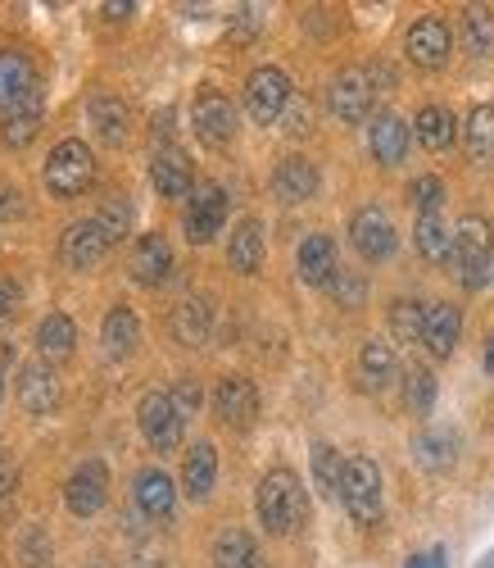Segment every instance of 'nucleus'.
<instances>
[{
  "label": "nucleus",
  "mask_w": 494,
  "mask_h": 568,
  "mask_svg": "<svg viewBox=\"0 0 494 568\" xmlns=\"http://www.w3.org/2000/svg\"><path fill=\"white\" fill-rule=\"evenodd\" d=\"M463 37H467V51H472L476 60L494 55V14L481 10V6H472V10L463 14Z\"/></svg>",
  "instance_id": "4c0bfd02"
},
{
  "label": "nucleus",
  "mask_w": 494,
  "mask_h": 568,
  "mask_svg": "<svg viewBox=\"0 0 494 568\" xmlns=\"http://www.w3.org/2000/svg\"><path fill=\"white\" fill-rule=\"evenodd\" d=\"M413 450H418V464H422V468L444 473V468H454V459H459V437H454L450 428H431V433L418 437Z\"/></svg>",
  "instance_id": "473e14b6"
},
{
  "label": "nucleus",
  "mask_w": 494,
  "mask_h": 568,
  "mask_svg": "<svg viewBox=\"0 0 494 568\" xmlns=\"http://www.w3.org/2000/svg\"><path fill=\"white\" fill-rule=\"evenodd\" d=\"M14 487H19V468H14V459L6 450H0V500L14 496Z\"/></svg>",
  "instance_id": "49530a36"
},
{
  "label": "nucleus",
  "mask_w": 494,
  "mask_h": 568,
  "mask_svg": "<svg viewBox=\"0 0 494 568\" xmlns=\"http://www.w3.org/2000/svg\"><path fill=\"white\" fill-rule=\"evenodd\" d=\"M168 333L177 346H205L214 333V310L205 296H186L182 305H173L168 314Z\"/></svg>",
  "instance_id": "f3484780"
},
{
  "label": "nucleus",
  "mask_w": 494,
  "mask_h": 568,
  "mask_svg": "<svg viewBox=\"0 0 494 568\" xmlns=\"http://www.w3.org/2000/svg\"><path fill=\"white\" fill-rule=\"evenodd\" d=\"M359 373H363V387H372V392L390 387L394 383V351H390V342H368L359 351Z\"/></svg>",
  "instance_id": "f704fd0d"
},
{
  "label": "nucleus",
  "mask_w": 494,
  "mask_h": 568,
  "mask_svg": "<svg viewBox=\"0 0 494 568\" xmlns=\"http://www.w3.org/2000/svg\"><path fill=\"white\" fill-rule=\"evenodd\" d=\"M431 405H435V373L431 368H409L404 373V409L409 414H431Z\"/></svg>",
  "instance_id": "58836bf2"
},
{
  "label": "nucleus",
  "mask_w": 494,
  "mask_h": 568,
  "mask_svg": "<svg viewBox=\"0 0 494 568\" xmlns=\"http://www.w3.org/2000/svg\"><path fill=\"white\" fill-rule=\"evenodd\" d=\"M295 268H300V277L309 282V287H327V282L336 277V242L327 232H313L300 242V255H295Z\"/></svg>",
  "instance_id": "412c9836"
},
{
  "label": "nucleus",
  "mask_w": 494,
  "mask_h": 568,
  "mask_svg": "<svg viewBox=\"0 0 494 568\" xmlns=\"http://www.w3.org/2000/svg\"><path fill=\"white\" fill-rule=\"evenodd\" d=\"M14 210H19V205H14V192H6V186H0V223H6Z\"/></svg>",
  "instance_id": "603ef678"
},
{
  "label": "nucleus",
  "mask_w": 494,
  "mask_h": 568,
  "mask_svg": "<svg viewBox=\"0 0 494 568\" xmlns=\"http://www.w3.org/2000/svg\"><path fill=\"white\" fill-rule=\"evenodd\" d=\"M485 373H494V342H490V351H485Z\"/></svg>",
  "instance_id": "5fc2aeb1"
},
{
  "label": "nucleus",
  "mask_w": 494,
  "mask_h": 568,
  "mask_svg": "<svg viewBox=\"0 0 494 568\" xmlns=\"http://www.w3.org/2000/svg\"><path fill=\"white\" fill-rule=\"evenodd\" d=\"M151 182H155V192L159 196H191V186H195V169L186 160V151L177 146H159L155 160H151Z\"/></svg>",
  "instance_id": "a211bd4d"
},
{
  "label": "nucleus",
  "mask_w": 494,
  "mask_h": 568,
  "mask_svg": "<svg viewBox=\"0 0 494 568\" xmlns=\"http://www.w3.org/2000/svg\"><path fill=\"white\" fill-rule=\"evenodd\" d=\"M463 333V314L459 305H426V327H422V342L435 359H450Z\"/></svg>",
  "instance_id": "5701e85b"
},
{
  "label": "nucleus",
  "mask_w": 494,
  "mask_h": 568,
  "mask_svg": "<svg viewBox=\"0 0 494 568\" xmlns=\"http://www.w3.org/2000/svg\"><path fill=\"white\" fill-rule=\"evenodd\" d=\"M105 251H110V236H105V227L95 223V219H82V223H73L64 232V264L78 268V273L95 268V264L105 260Z\"/></svg>",
  "instance_id": "dca6fc26"
},
{
  "label": "nucleus",
  "mask_w": 494,
  "mask_h": 568,
  "mask_svg": "<svg viewBox=\"0 0 494 568\" xmlns=\"http://www.w3.org/2000/svg\"><path fill=\"white\" fill-rule=\"evenodd\" d=\"M91 123H95V136H101L105 146H123L132 114H127V105L119 97H95L91 101Z\"/></svg>",
  "instance_id": "7c9ffc66"
},
{
  "label": "nucleus",
  "mask_w": 494,
  "mask_h": 568,
  "mask_svg": "<svg viewBox=\"0 0 494 568\" xmlns=\"http://www.w3.org/2000/svg\"><path fill=\"white\" fill-rule=\"evenodd\" d=\"M481 568H494V550H490V555H485V559H481Z\"/></svg>",
  "instance_id": "4d7b16f0"
},
{
  "label": "nucleus",
  "mask_w": 494,
  "mask_h": 568,
  "mask_svg": "<svg viewBox=\"0 0 494 568\" xmlns=\"http://www.w3.org/2000/svg\"><path fill=\"white\" fill-rule=\"evenodd\" d=\"M91 182H95L91 146H86V141H78V136L60 141V146L51 151V160H45V192L60 196V201H78Z\"/></svg>",
  "instance_id": "7ed1b4c3"
},
{
  "label": "nucleus",
  "mask_w": 494,
  "mask_h": 568,
  "mask_svg": "<svg viewBox=\"0 0 494 568\" xmlns=\"http://www.w3.org/2000/svg\"><path fill=\"white\" fill-rule=\"evenodd\" d=\"M340 500L350 509L354 524H377L381 518V468L368 455L344 459V483H340Z\"/></svg>",
  "instance_id": "20e7f679"
},
{
  "label": "nucleus",
  "mask_w": 494,
  "mask_h": 568,
  "mask_svg": "<svg viewBox=\"0 0 494 568\" xmlns=\"http://www.w3.org/2000/svg\"><path fill=\"white\" fill-rule=\"evenodd\" d=\"M409 568H444V550H426V555H413Z\"/></svg>",
  "instance_id": "3c124183"
},
{
  "label": "nucleus",
  "mask_w": 494,
  "mask_h": 568,
  "mask_svg": "<svg viewBox=\"0 0 494 568\" xmlns=\"http://www.w3.org/2000/svg\"><path fill=\"white\" fill-rule=\"evenodd\" d=\"M14 305H19V287H14L10 277H0V318H10Z\"/></svg>",
  "instance_id": "8fccbe9b"
},
{
  "label": "nucleus",
  "mask_w": 494,
  "mask_h": 568,
  "mask_svg": "<svg viewBox=\"0 0 494 568\" xmlns=\"http://www.w3.org/2000/svg\"><path fill=\"white\" fill-rule=\"evenodd\" d=\"M60 400H64L60 373L45 364V359H37V364H28V368L19 373V405H23L32 418H51V414L60 409Z\"/></svg>",
  "instance_id": "f8f14e48"
},
{
  "label": "nucleus",
  "mask_w": 494,
  "mask_h": 568,
  "mask_svg": "<svg viewBox=\"0 0 494 568\" xmlns=\"http://www.w3.org/2000/svg\"><path fill=\"white\" fill-rule=\"evenodd\" d=\"M422 327H426V305H418V301L390 305V337L394 342H422Z\"/></svg>",
  "instance_id": "e433bc0d"
},
{
  "label": "nucleus",
  "mask_w": 494,
  "mask_h": 568,
  "mask_svg": "<svg viewBox=\"0 0 494 568\" xmlns=\"http://www.w3.org/2000/svg\"><path fill=\"white\" fill-rule=\"evenodd\" d=\"M227 260L236 273H259L264 268V227L259 219H240L231 242H227Z\"/></svg>",
  "instance_id": "a878e982"
},
{
  "label": "nucleus",
  "mask_w": 494,
  "mask_h": 568,
  "mask_svg": "<svg viewBox=\"0 0 494 568\" xmlns=\"http://www.w3.org/2000/svg\"><path fill=\"white\" fill-rule=\"evenodd\" d=\"M223 223H227V192L218 182H200L191 192V205H186V219H182L186 242H195V246L214 242Z\"/></svg>",
  "instance_id": "423d86ee"
},
{
  "label": "nucleus",
  "mask_w": 494,
  "mask_h": 568,
  "mask_svg": "<svg viewBox=\"0 0 494 568\" xmlns=\"http://www.w3.org/2000/svg\"><path fill=\"white\" fill-rule=\"evenodd\" d=\"M290 105V78L281 69H255L250 82H245V110H250L255 123H277Z\"/></svg>",
  "instance_id": "0eeeda50"
},
{
  "label": "nucleus",
  "mask_w": 494,
  "mask_h": 568,
  "mask_svg": "<svg viewBox=\"0 0 494 568\" xmlns=\"http://www.w3.org/2000/svg\"><path fill=\"white\" fill-rule=\"evenodd\" d=\"M313 483L322 496H340V483H344V459L336 455V446H313Z\"/></svg>",
  "instance_id": "ea45409f"
},
{
  "label": "nucleus",
  "mask_w": 494,
  "mask_h": 568,
  "mask_svg": "<svg viewBox=\"0 0 494 568\" xmlns=\"http://www.w3.org/2000/svg\"><path fill=\"white\" fill-rule=\"evenodd\" d=\"M214 568H264V555H259V546H255L250 532L227 528L214 541Z\"/></svg>",
  "instance_id": "c85d7f7f"
},
{
  "label": "nucleus",
  "mask_w": 494,
  "mask_h": 568,
  "mask_svg": "<svg viewBox=\"0 0 494 568\" xmlns=\"http://www.w3.org/2000/svg\"><path fill=\"white\" fill-rule=\"evenodd\" d=\"M173 268V251L164 242V232H145L136 251H132V277L141 282V287H159V282L168 277Z\"/></svg>",
  "instance_id": "6ab92c4d"
},
{
  "label": "nucleus",
  "mask_w": 494,
  "mask_h": 568,
  "mask_svg": "<svg viewBox=\"0 0 494 568\" xmlns=\"http://www.w3.org/2000/svg\"><path fill=\"white\" fill-rule=\"evenodd\" d=\"M404 51L418 69H440L444 60H450V28H444V19L426 14L409 28V41H404Z\"/></svg>",
  "instance_id": "2eb2a0df"
},
{
  "label": "nucleus",
  "mask_w": 494,
  "mask_h": 568,
  "mask_svg": "<svg viewBox=\"0 0 494 568\" xmlns=\"http://www.w3.org/2000/svg\"><path fill=\"white\" fill-rule=\"evenodd\" d=\"M28 87H37V69L23 51H0V110H10Z\"/></svg>",
  "instance_id": "c756f323"
},
{
  "label": "nucleus",
  "mask_w": 494,
  "mask_h": 568,
  "mask_svg": "<svg viewBox=\"0 0 494 568\" xmlns=\"http://www.w3.org/2000/svg\"><path fill=\"white\" fill-rule=\"evenodd\" d=\"M173 405L182 409V418H186V414H195V409H200V387H195L191 377H182V383L173 387Z\"/></svg>",
  "instance_id": "c03bdc74"
},
{
  "label": "nucleus",
  "mask_w": 494,
  "mask_h": 568,
  "mask_svg": "<svg viewBox=\"0 0 494 568\" xmlns=\"http://www.w3.org/2000/svg\"><path fill=\"white\" fill-rule=\"evenodd\" d=\"M418 251L431 264L454 260V227L444 223V214H418Z\"/></svg>",
  "instance_id": "2f4dec72"
},
{
  "label": "nucleus",
  "mask_w": 494,
  "mask_h": 568,
  "mask_svg": "<svg viewBox=\"0 0 494 568\" xmlns=\"http://www.w3.org/2000/svg\"><path fill=\"white\" fill-rule=\"evenodd\" d=\"M136 505L145 518H168L173 505H177V491H173V478L159 468H141L136 473Z\"/></svg>",
  "instance_id": "393cba45"
},
{
  "label": "nucleus",
  "mask_w": 494,
  "mask_h": 568,
  "mask_svg": "<svg viewBox=\"0 0 494 568\" xmlns=\"http://www.w3.org/2000/svg\"><path fill=\"white\" fill-rule=\"evenodd\" d=\"M214 478H218V450L209 442H195L182 459V491L191 500H205L214 491Z\"/></svg>",
  "instance_id": "b1692460"
},
{
  "label": "nucleus",
  "mask_w": 494,
  "mask_h": 568,
  "mask_svg": "<svg viewBox=\"0 0 494 568\" xmlns=\"http://www.w3.org/2000/svg\"><path fill=\"white\" fill-rule=\"evenodd\" d=\"M327 287L336 292V301H340V305H350V310H354V305H363V277H359V273L336 268V277L327 282Z\"/></svg>",
  "instance_id": "37998d69"
},
{
  "label": "nucleus",
  "mask_w": 494,
  "mask_h": 568,
  "mask_svg": "<svg viewBox=\"0 0 494 568\" xmlns=\"http://www.w3.org/2000/svg\"><path fill=\"white\" fill-rule=\"evenodd\" d=\"M23 555H28V568L51 564V541H45V537L32 528V532H28V541H23Z\"/></svg>",
  "instance_id": "a18cd8bd"
},
{
  "label": "nucleus",
  "mask_w": 494,
  "mask_h": 568,
  "mask_svg": "<svg viewBox=\"0 0 494 568\" xmlns=\"http://www.w3.org/2000/svg\"><path fill=\"white\" fill-rule=\"evenodd\" d=\"M95 223L105 227L110 242H123V236L132 232V201H127V196H110V201L101 205V214H95Z\"/></svg>",
  "instance_id": "a19ab883"
},
{
  "label": "nucleus",
  "mask_w": 494,
  "mask_h": 568,
  "mask_svg": "<svg viewBox=\"0 0 494 568\" xmlns=\"http://www.w3.org/2000/svg\"><path fill=\"white\" fill-rule=\"evenodd\" d=\"M214 414L227 423V428H250L255 414H259V392H255L250 377L227 373L214 392Z\"/></svg>",
  "instance_id": "4468645a"
},
{
  "label": "nucleus",
  "mask_w": 494,
  "mask_h": 568,
  "mask_svg": "<svg viewBox=\"0 0 494 568\" xmlns=\"http://www.w3.org/2000/svg\"><path fill=\"white\" fill-rule=\"evenodd\" d=\"M136 423L141 437L151 442L155 450H177L182 446V409L173 405V392H145L136 405Z\"/></svg>",
  "instance_id": "39448f33"
},
{
  "label": "nucleus",
  "mask_w": 494,
  "mask_h": 568,
  "mask_svg": "<svg viewBox=\"0 0 494 568\" xmlns=\"http://www.w3.org/2000/svg\"><path fill=\"white\" fill-rule=\"evenodd\" d=\"M101 342H105V355H110V359H123V355L136 351V342H141V323H136V314H132L127 305H114V310L105 314V323H101Z\"/></svg>",
  "instance_id": "bb28decb"
},
{
  "label": "nucleus",
  "mask_w": 494,
  "mask_h": 568,
  "mask_svg": "<svg viewBox=\"0 0 494 568\" xmlns=\"http://www.w3.org/2000/svg\"><path fill=\"white\" fill-rule=\"evenodd\" d=\"M413 205H418V214H440V205H444V182H440V178H418V182H413Z\"/></svg>",
  "instance_id": "79ce46f5"
},
{
  "label": "nucleus",
  "mask_w": 494,
  "mask_h": 568,
  "mask_svg": "<svg viewBox=\"0 0 494 568\" xmlns=\"http://www.w3.org/2000/svg\"><path fill=\"white\" fill-rule=\"evenodd\" d=\"M41 119H45V87L37 82L10 110H0V136H6V146H14V151L32 146L37 132H41Z\"/></svg>",
  "instance_id": "1a4fd4ad"
},
{
  "label": "nucleus",
  "mask_w": 494,
  "mask_h": 568,
  "mask_svg": "<svg viewBox=\"0 0 494 568\" xmlns=\"http://www.w3.org/2000/svg\"><path fill=\"white\" fill-rule=\"evenodd\" d=\"M0 396H6V377H0Z\"/></svg>",
  "instance_id": "13d9d810"
},
{
  "label": "nucleus",
  "mask_w": 494,
  "mask_h": 568,
  "mask_svg": "<svg viewBox=\"0 0 494 568\" xmlns=\"http://www.w3.org/2000/svg\"><path fill=\"white\" fill-rule=\"evenodd\" d=\"M463 141H467V155L476 164H490L494 160V110L490 105H476L463 123Z\"/></svg>",
  "instance_id": "72a5a7b5"
},
{
  "label": "nucleus",
  "mask_w": 494,
  "mask_h": 568,
  "mask_svg": "<svg viewBox=\"0 0 494 568\" xmlns=\"http://www.w3.org/2000/svg\"><path fill=\"white\" fill-rule=\"evenodd\" d=\"M136 568H164V564H155V559H141V564H136Z\"/></svg>",
  "instance_id": "6e6d98bb"
},
{
  "label": "nucleus",
  "mask_w": 494,
  "mask_h": 568,
  "mask_svg": "<svg viewBox=\"0 0 494 568\" xmlns=\"http://www.w3.org/2000/svg\"><path fill=\"white\" fill-rule=\"evenodd\" d=\"M368 146H372L377 164L394 169V164L409 155V123L400 114H377L372 128H368Z\"/></svg>",
  "instance_id": "4be33fe9"
},
{
  "label": "nucleus",
  "mask_w": 494,
  "mask_h": 568,
  "mask_svg": "<svg viewBox=\"0 0 494 568\" xmlns=\"http://www.w3.org/2000/svg\"><path fill=\"white\" fill-rule=\"evenodd\" d=\"M255 505H259V524H264V532L286 537V532H295V524L305 518L309 496H305L300 478H295L290 468H272V473H264Z\"/></svg>",
  "instance_id": "f257e3e1"
},
{
  "label": "nucleus",
  "mask_w": 494,
  "mask_h": 568,
  "mask_svg": "<svg viewBox=\"0 0 494 568\" xmlns=\"http://www.w3.org/2000/svg\"><path fill=\"white\" fill-rule=\"evenodd\" d=\"M259 23H264V14H259V10H240V14H236V23H231V32L245 41V37H255V28H259Z\"/></svg>",
  "instance_id": "de8ad7c7"
},
{
  "label": "nucleus",
  "mask_w": 494,
  "mask_h": 568,
  "mask_svg": "<svg viewBox=\"0 0 494 568\" xmlns=\"http://www.w3.org/2000/svg\"><path fill=\"white\" fill-rule=\"evenodd\" d=\"M490 260H494V227L481 214H467L454 227V260H450L467 292H481L490 282Z\"/></svg>",
  "instance_id": "f03ea898"
},
{
  "label": "nucleus",
  "mask_w": 494,
  "mask_h": 568,
  "mask_svg": "<svg viewBox=\"0 0 494 568\" xmlns=\"http://www.w3.org/2000/svg\"><path fill=\"white\" fill-rule=\"evenodd\" d=\"M105 14H110V19H127V14H132V6H105Z\"/></svg>",
  "instance_id": "864d4df0"
},
{
  "label": "nucleus",
  "mask_w": 494,
  "mask_h": 568,
  "mask_svg": "<svg viewBox=\"0 0 494 568\" xmlns=\"http://www.w3.org/2000/svg\"><path fill=\"white\" fill-rule=\"evenodd\" d=\"M350 242H354V251H359L363 260L381 264V260L394 255V223L385 219V210L363 205V210L350 219Z\"/></svg>",
  "instance_id": "ddd939ff"
},
{
  "label": "nucleus",
  "mask_w": 494,
  "mask_h": 568,
  "mask_svg": "<svg viewBox=\"0 0 494 568\" xmlns=\"http://www.w3.org/2000/svg\"><path fill=\"white\" fill-rule=\"evenodd\" d=\"M105 500H110V473H105V464H101V459L78 464V468L69 473V483H64V505H69V514L91 518V514L105 509Z\"/></svg>",
  "instance_id": "6e6552de"
},
{
  "label": "nucleus",
  "mask_w": 494,
  "mask_h": 568,
  "mask_svg": "<svg viewBox=\"0 0 494 568\" xmlns=\"http://www.w3.org/2000/svg\"><path fill=\"white\" fill-rule=\"evenodd\" d=\"M372 78L363 73V69H344V73H336L331 78V87H327V105H331V114L340 119V123H363L368 119V110H372Z\"/></svg>",
  "instance_id": "9b49d317"
},
{
  "label": "nucleus",
  "mask_w": 494,
  "mask_h": 568,
  "mask_svg": "<svg viewBox=\"0 0 494 568\" xmlns=\"http://www.w3.org/2000/svg\"><path fill=\"white\" fill-rule=\"evenodd\" d=\"M272 192H277V201H286V205L313 201V196H318V169H313L309 160H300V155L281 160L277 173H272Z\"/></svg>",
  "instance_id": "aec40b11"
},
{
  "label": "nucleus",
  "mask_w": 494,
  "mask_h": 568,
  "mask_svg": "<svg viewBox=\"0 0 494 568\" xmlns=\"http://www.w3.org/2000/svg\"><path fill=\"white\" fill-rule=\"evenodd\" d=\"M418 141L426 151H450L454 146V114L440 110V105H426L418 114Z\"/></svg>",
  "instance_id": "c9c22d12"
},
{
  "label": "nucleus",
  "mask_w": 494,
  "mask_h": 568,
  "mask_svg": "<svg viewBox=\"0 0 494 568\" xmlns=\"http://www.w3.org/2000/svg\"><path fill=\"white\" fill-rule=\"evenodd\" d=\"M281 119H286V128H290V132H305V128H309V110H305V101L295 105V97H290V105H286V114H281Z\"/></svg>",
  "instance_id": "09e8293b"
},
{
  "label": "nucleus",
  "mask_w": 494,
  "mask_h": 568,
  "mask_svg": "<svg viewBox=\"0 0 494 568\" xmlns=\"http://www.w3.org/2000/svg\"><path fill=\"white\" fill-rule=\"evenodd\" d=\"M78 346V327L69 314H45L41 327H37V351L45 364H55V359H69Z\"/></svg>",
  "instance_id": "cd10ccee"
},
{
  "label": "nucleus",
  "mask_w": 494,
  "mask_h": 568,
  "mask_svg": "<svg viewBox=\"0 0 494 568\" xmlns=\"http://www.w3.org/2000/svg\"><path fill=\"white\" fill-rule=\"evenodd\" d=\"M191 128H195V136H200L209 151H227L236 141V110H231V101L218 97V91H205V97L195 101V110H191Z\"/></svg>",
  "instance_id": "9d476101"
}]
</instances>
